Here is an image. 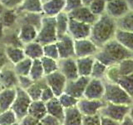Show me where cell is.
<instances>
[{
  "mask_svg": "<svg viewBox=\"0 0 133 125\" xmlns=\"http://www.w3.org/2000/svg\"><path fill=\"white\" fill-rule=\"evenodd\" d=\"M128 116L130 117L131 119L133 121V103L130 106V110H129V113H128Z\"/></svg>",
  "mask_w": 133,
  "mask_h": 125,
  "instance_id": "9f6ffc18",
  "label": "cell"
},
{
  "mask_svg": "<svg viewBox=\"0 0 133 125\" xmlns=\"http://www.w3.org/2000/svg\"><path fill=\"white\" fill-rule=\"evenodd\" d=\"M103 100L106 103L131 105L133 98L131 97L118 83L105 81V93Z\"/></svg>",
  "mask_w": 133,
  "mask_h": 125,
  "instance_id": "3957f363",
  "label": "cell"
},
{
  "mask_svg": "<svg viewBox=\"0 0 133 125\" xmlns=\"http://www.w3.org/2000/svg\"><path fill=\"white\" fill-rule=\"evenodd\" d=\"M32 101L26 90L17 88V95L11 109L14 112L18 120L28 114V108Z\"/></svg>",
  "mask_w": 133,
  "mask_h": 125,
  "instance_id": "5b68a950",
  "label": "cell"
},
{
  "mask_svg": "<svg viewBox=\"0 0 133 125\" xmlns=\"http://www.w3.org/2000/svg\"><path fill=\"white\" fill-rule=\"evenodd\" d=\"M37 125H43V123H42L41 122H39V123H38V124H37Z\"/></svg>",
  "mask_w": 133,
  "mask_h": 125,
  "instance_id": "be15d7a7",
  "label": "cell"
},
{
  "mask_svg": "<svg viewBox=\"0 0 133 125\" xmlns=\"http://www.w3.org/2000/svg\"><path fill=\"white\" fill-rule=\"evenodd\" d=\"M42 65L43 67L45 76L58 70V60L43 56L41 58Z\"/></svg>",
  "mask_w": 133,
  "mask_h": 125,
  "instance_id": "8d00e7d4",
  "label": "cell"
},
{
  "mask_svg": "<svg viewBox=\"0 0 133 125\" xmlns=\"http://www.w3.org/2000/svg\"><path fill=\"white\" fill-rule=\"evenodd\" d=\"M18 121V118L12 109L0 113V125H11Z\"/></svg>",
  "mask_w": 133,
  "mask_h": 125,
  "instance_id": "b9f144b4",
  "label": "cell"
},
{
  "mask_svg": "<svg viewBox=\"0 0 133 125\" xmlns=\"http://www.w3.org/2000/svg\"><path fill=\"white\" fill-rule=\"evenodd\" d=\"M120 76H125L133 73V58H127L116 64Z\"/></svg>",
  "mask_w": 133,
  "mask_h": 125,
  "instance_id": "ab89813d",
  "label": "cell"
},
{
  "mask_svg": "<svg viewBox=\"0 0 133 125\" xmlns=\"http://www.w3.org/2000/svg\"><path fill=\"white\" fill-rule=\"evenodd\" d=\"M23 0H0L3 7L7 10H17Z\"/></svg>",
  "mask_w": 133,
  "mask_h": 125,
  "instance_id": "ee69618b",
  "label": "cell"
},
{
  "mask_svg": "<svg viewBox=\"0 0 133 125\" xmlns=\"http://www.w3.org/2000/svg\"><path fill=\"white\" fill-rule=\"evenodd\" d=\"M75 58L95 57L99 48L90 38L75 40Z\"/></svg>",
  "mask_w": 133,
  "mask_h": 125,
  "instance_id": "52a82bcc",
  "label": "cell"
},
{
  "mask_svg": "<svg viewBox=\"0 0 133 125\" xmlns=\"http://www.w3.org/2000/svg\"><path fill=\"white\" fill-rule=\"evenodd\" d=\"M105 93V81L91 78L86 87L83 98L88 99H103Z\"/></svg>",
  "mask_w": 133,
  "mask_h": 125,
  "instance_id": "7c38bea8",
  "label": "cell"
},
{
  "mask_svg": "<svg viewBox=\"0 0 133 125\" xmlns=\"http://www.w3.org/2000/svg\"><path fill=\"white\" fill-rule=\"evenodd\" d=\"M47 85H48L47 82H46L45 77H44L43 79H41V80L36 81L33 83L26 91L32 101L33 100H40L42 92H43V89Z\"/></svg>",
  "mask_w": 133,
  "mask_h": 125,
  "instance_id": "1f68e13d",
  "label": "cell"
},
{
  "mask_svg": "<svg viewBox=\"0 0 133 125\" xmlns=\"http://www.w3.org/2000/svg\"><path fill=\"white\" fill-rule=\"evenodd\" d=\"M11 125H19V123H18V122H16V123H12V124H11Z\"/></svg>",
  "mask_w": 133,
  "mask_h": 125,
  "instance_id": "91938a15",
  "label": "cell"
},
{
  "mask_svg": "<svg viewBox=\"0 0 133 125\" xmlns=\"http://www.w3.org/2000/svg\"><path fill=\"white\" fill-rule=\"evenodd\" d=\"M65 10V0H49L43 3V14L56 17Z\"/></svg>",
  "mask_w": 133,
  "mask_h": 125,
  "instance_id": "d6986e66",
  "label": "cell"
},
{
  "mask_svg": "<svg viewBox=\"0 0 133 125\" xmlns=\"http://www.w3.org/2000/svg\"><path fill=\"white\" fill-rule=\"evenodd\" d=\"M117 29L116 19L105 14L98 17L96 22L91 25L90 39L100 48L115 39Z\"/></svg>",
  "mask_w": 133,
  "mask_h": 125,
  "instance_id": "6da1fadb",
  "label": "cell"
},
{
  "mask_svg": "<svg viewBox=\"0 0 133 125\" xmlns=\"http://www.w3.org/2000/svg\"><path fill=\"white\" fill-rule=\"evenodd\" d=\"M91 29V25L79 22V21H77L72 18H70L68 34L74 40L90 38Z\"/></svg>",
  "mask_w": 133,
  "mask_h": 125,
  "instance_id": "4fadbf2b",
  "label": "cell"
},
{
  "mask_svg": "<svg viewBox=\"0 0 133 125\" xmlns=\"http://www.w3.org/2000/svg\"><path fill=\"white\" fill-rule=\"evenodd\" d=\"M1 69H2V68H1V67H0V71H1Z\"/></svg>",
  "mask_w": 133,
  "mask_h": 125,
  "instance_id": "e7e4bbea",
  "label": "cell"
},
{
  "mask_svg": "<svg viewBox=\"0 0 133 125\" xmlns=\"http://www.w3.org/2000/svg\"><path fill=\"white\" fill-rule=\"evenodd\" d=\"M60 125H63V124H62H62H60Z\"/></svg>",
  "mask_w": 133,
  "mask_h": 125,
  "instance_id": "03108f58",
  "label": "cell"
},
{
  "mask_svg": "<svg viewBox=\"0 0 133 125\" xmlns=\"http://www.w3.org/2000/svg\"><path fill=\"white\" fill-rule=\"evenodd\" d=\"M116 83H118L131 97L133 98V73L120 77Z\"/></svg>",
  "mask_w": 133,
  "mask_h": 125,
  "instance_id": "74e56055",
  "label": "cell"
},
{
  "mask_svg": "<svg viewBox=\"0 0 133 125\" xmlns=\"http://www.w3.org/2000/svg\"><path fill=\"white\" fill-rule=\"evenodd\" d=\"M130 106L131 105L106 103L104 107L100 111L99 114L101 116L118 121V122H122L128 115L129 110H130Z\"/></svg>",
  "mask_w": 133,
  "mask_h": 125,
  "instance_id": "8992f818",
  "label": "cell"
},
{
  "mask_svg": "<svg viewBox=\"0 0 133 125\" xmlns=\"http://www.w3.org/2000/svg\"><path fill=\"white\" fill-rule=\"evenodd\" d=\"M56 43L59 52V59L75 58V40L69 34L58 37Z\"/></svg>",
  "mask_w": 133,
  "mask_h": 125,
  "instance_id": "5bb4252c",
  "label": "cell"
},
{
  "mask_svg": "<svg viewBox=\"0 0 133 125\" xmlns=\"http://www.w3.org/2000/svg\"><path fill=\"white\" fill-rule=\"evenodd\" d=\"M130 11L126 0H107L106 14L115 19H119Z\"/></svg>",
  "mask_w": 133,
  "mask_h": 125,
  "instance_id": "2e32d148",
  "label": "cell"
},
{
  "mask_svg": "<svg viewBox=\"0 0 133 125\" xmlns=\"http://www.w3.org/2000/svg\"><path fill=\"white\" fill-rule=\"evenodd\" d=\"M45 80L47 82V84L53 91L56 97H59L62 93H63L65 92V88L66 83H68V79L59 70L48 75H46Z\"/></svg>",
  "mask_w": 133,
  "mask_h": 125,
  "instance_id": "30bf717a",
  "label": "cell"
},
{
  "mask_svg": "<svg viewBox=\"0 0 133 125\" xmlns=\"http://www.w3.org/2000/svg\"><path fill=\"white\" fill-rule=\"evenodd\" d=\"M23 50L26 58H30L32 60L41 59L44 56L43 45L36 40L24 44Z\"/></svg>",
  "mask_w": 133,
  "mask_h": 125,
  "instance_id": "44dd1931",
  "label": "cell"
},
{
  "mask_svg": "<svg viewBox=\"0 0 133 125\" xmlns=\"http://www.w3.org/2000/svg\"><path fill=\"white\" fill-rule=\"evenodd\" d=\"M48 114L46 103L42 100H33L28 108V114L39 121Z\"/></svg>",
  "mask_w": 133,
  "mask_h": 125,
  "instance_id": "f1b7e54d",
  "label": "cell"
},
{
  "mask_svg": "<svg viewBox=\"0 0 133 125\" xmlns=\"http://www.w3.org/2000/svg\"><path fill=\"white\" fill-rule=\"evenodd\" d=\"M43 14L38 12H25L20 14L18 18V25L20 23H26L29 25H32L37 29H39L43 21Z\"/></svg>",
  "mask_w": 133,
  "mask_h": 125,
  "instance_id": "4316f807",
  "label": "cell"
},
{
  "mask_svg": "<svg viewBox=\"0 0 133 125\" xmlns=\"http://www.w3.org/2000/svg\"><path fill=\"white\" fill-rule=\"evenodd\" d=\"M2 89H3V88H2L1 84H0V92H1V91H2Z\"/></svg>",
  "mask_w": 133,
  "mask_h": 125,
  "instance_id": "6125c7cd",
  "label": "cell"
},
{
  "mask_svg": "<svg viewBox=\"0 0 133 125\" xmlns=\"http://www.w3.org/2000/svg\"><path fill=\"white\" fill-rule=\"evenodd\" d=\"M47 1H49V0H42V2H43V3H45V2H47Z\"/></svg>",
  "mask_w": 133,
  "mask_h": 125,
  "instance_id": "94428289",
  "label": "cell"
},
{
  "mask_svg": "<svg viewBox=\"0 0 133 125\" xmlns=\"http://www.w3.org/2000/svg\"><path fill=\"white\" fill-rule=\"evenodd\" d=\"M68 14L70 18H72L77 21H79V22L87 23L90 25H92L98 18V17H97L91 12L88 6L85 5L76 8V9L72 10V12H68Z\"/></svg>",
  "mask_w": 133,
  "mask_h": 125,
  "instance_id": "e0dca14e",
  "label": "cell"
},
{
  "mask_svg": "<svg viewBox=\"0 0 133 125\" xmlns=\"http://www.w3.org/2000/svg\"><path fill=\"white\" fill-rule=\"evenodd\" d=\"M38 29L32 25L20 23L18 25V34L20 41L24 45L37 39Z\"/></svg>",
  "mask_w": 133,
  "mask_h": 125,
  "instance_id": "ac0fdd59",
  "label": "cell"
},
{
  "mask_svg": "<svg viewBox=\"0 0 133 125\" xmlns=\"http://www.w3.org/2000/svg\"><path fill=\"white\" fill-rule=\"evenodd\" d=\"M58 100H59L60 103L62 104V106L65 109L69 108H72L77 105L78 103V98L73 97V96L70 95L66 93H62L59 97H57Z\"/></svg>",
  "mask_w": 133,
  "mask_h": 125,
  "instance_id": "60d3db41",
  "label": "cell"
},
{
  "mask_svg": "<svg viewBox=\"0 0 133 125\" xmlns=\"http://www.w3.org/2000/svg\"><path fill=\"white\" fill-rule=\"evenodd\" d=\"M109 67H107L102 62L97 60L95 58V62L92 67V71H91V78L101 79V80H106V76L107 73V69Z\"/></svg>",
  "mask_w": 133,
  "mask_h": 125,
  "instance_id": "d6a6232c",
  "label": "cell"
},
{
  "mask_svg": "<svg viewBox=\"0 0 133 125\" xmlns=\"http://www.w3.org/2000/svg\"><path fill=\"white\" fill-rule=\"evenodd\" d=\"M120 125H133V121L128 115L125 118L122 122L120 123Z\"/></svg>",
  "mask_w": 133,
  "mask_h": 125,
  "instance_id": "f5cc1de1",
  "label": "cell"
},
{
  "mask_svg": "<svg viewBox=\"0 0 133 125\" xmlns=\"http://www.w3.org/2000/svg\"><path fill=\"white\" fill-rule=\"evenodd\" d=\"M83 5L82 0H65V12H70Z\"/></svg>",
  "mask_w": 133,
  "mask_h": 125,
  "instance_id": "bcb514c9",
  "label": "cell"
},
{
  "mask_svg": "<svg viewBox=\"0 0 133 125\" xmlns=\"http://www.w3.org/2000/svg\"><path fill=\"white\" fill-rule=\"evenodd\" d=\"M19 14L17 10H7L0 17V21L5 29H12L18 28Z\"/></svg>",
  "mask_w": 133,
  "mask_h": 125,
  "instance_id": "484cf974",
  "label": "cell"
},
{
  "mask_svg": "<svg viewBox=\"0 0 133 125\" xmlns=\"http://www.w3.org/2000/svg\"><path fill=\"white\" fill-rule=\"evenodd\" d=\"M4 52L8 61L12 64H16L26 58L23 47H17L12 45H4Z\"/></svg>",
  "mask_w": 133,
  "mask_h": 125,
  "instance_id": "603a6c76",
  "label": "cell"
},
{
  "mask_svg": "<svg viewBox=\"0 0 133 125\" xmlns=\"http://www.w3.org/2000/svg\"><path fill=\"white\" fill-rule=\"evenodd\" d=\"M56 19V28L57 37H61L66 34H68V27L70 18L68 12H62L55 17Z\"/></svg>",
  "mask_w": 133,
  "mask_h": 125,
  "instance_id": "f546056e",
  "label": "cell"
},
{
  "mask_svg": "<svg viewBox=\"0 0 133 125\" xmlns=\"http://www.w3.org/2000/svg\"><path fill=\"white\" fill-rule=\"evenodd\" d=\"M133 58V52L126 48L115 39L100 48L95 58L107 67L118 64L127 58Z\"/></svg>",
  "mask_w": 133,
  "mask_h": 125,
  "instance_id": "7a4b0ae2",
  "label": "cell"
},
{
  "mask_svg": "<svg viewBox=\"0 0 133 125\" xmlns=\"http://www.w3.org/2000/svg\"><path fill=\"white\" fill-rule=\"evenodd\" d=\"M106 104L103 99H88L82 98L78 100L77 108L83 116H93L99 114L100 111Z\"/></svg>",
  "mask_w": 133,
  "mask_h": 125,
  "instance_id": "ba28073f",
  "label": "cell"
},
{
  "mask_svg": "<svg viewBox=\"0 0 133 125\" xmlns=\"http://www.w3.org/2000/svg\"><path fill=\"white\" fill-rule=\"evenodd\" d=\"M76 60L79 76L91 78L92 67L95 62V57L76 58Z\"/></svg>",
  "mask_w": 133,
  "mask_h": 125,
  "instance_id": "cb8c5ba5",
  "label": "cell"
},
{
  "mask_svg": "<svg viewBox=\"0 0 133 125\" xmlns=\"http://www.w3.org/2000/svg\"><path fill=\"white\" fill-rule=\"evenodd\" d=\"M40 121L38 119L35 118L34 117H32L31 115H26L23 117V118H21L18 120L19 125H37Z\"/></svg>",
  "mask_w": 133,
  "mask_h": 125,
  "instance_id": "f907efd6",
  "label": "cell"
},
{
  "mask_svg": "<svg viewBox=\"0 0 133 125\" xmlns=\"http://www.w3.org/2000/svg\"><path fill=\"white\" fill-rule=\"evenodd\" d=\"M4 33H5V28H4L3 23L0 21V43H2L3 39L4 37Z\"/></svg>",
  "mask_w": 133,
  "mask_h": 125,
  "instance_id": "db71d44e",
  "label": "cell"
},
{
  "mask_svg": "<svg viewBox=\"0 0 133 125\" xmlns=\"http://www.w3.org/2000/svg\"><path fill=\"white\" fill-rule=\"evenodd\" d=\"M115 39L128 50L133 52V32L117 29Z\"/></svg>",
  "mask_w": 133,
  "mask_h": 125,
  "instance_id": "4dcf8cb0",
  "label": "cell"
},
{
  "mask_svg": "<svg viewBox=\"0 0 133 125\" xmlns=\"http://www.w3.org/2000/svg\"><path fill=\"white\" fill-rule=\"evenodd\" d=\"M44 56L53 58V59L59 60V52L56 43H52L43 45Z\"/></svg>",
  "mask_w": 133,
  "mask_h": 125,
  "instance_id": "7bdbcfd3",
  "label": "cell"
},
{
  "mask_svg": "<svg viewBox=\"0 0 133 125\" xmlns=\"http://www.w3.org/2000/svg\"><path fill=\"white\" fill-rule=\"evenodd\" d=\"M32 60L28 58H25L22 61L14 65V68L18 76H27L30 73Z\"/></svg>",
  "mask_w": 133,
  "mask_h": 125,
  "instance_id": "e575fe53",
  "label": "cell"
},
{
  "mask_svg": "<svg viewBox=\"0 0 133 125\" xmlns=\"http://www.w3.org/2000/svg\"><path fill=\"white\" fill-rule=\"evenodd\" d=\"M101 122H102V125H120L121 123L118 122V121H116L103 116H101Z\"/></svg>",
  "mask_w": 133,
  "mask_h": 125,
  "instance_id": "816d5d0a",
  "label": "cell"
},
{
  "mask_svg": "<svg viewBox=\"0 0 133 125\" xmlns=\"http://www.w3.org/2000/svg\"><path fill=\"white\" fill-rule=\"evenodd\" d=\"M46 106H47L48 114L56 117L62 123V121H63L64 118L65 108L62 106V104L60 103L57 97H55L52 100L46 103Z\"/></svg>",
  "mask_w": 133,
  "mask_h": 125,
  "instance_id": "83f0119b",
  "label": "cell"
},
{
  "mask_svg": "<svg viewBox=\"0 0 133 125\" xmlns=\"http://www.w3.org/2000/svg\"><path fill=\"white\" fill-rule=\"evenodd\" d=\"M0 84L3 89H16L18 86V75L14 68V64L8 63L0 71Z\"/></svg>",
  "mask_w": 133,
  "mask_h": 125,
  "instance_id": "9c48e42d",
  "label": "cell"
},
{
  "mask_svg": "<svg viewBox=\"0 0 133 125\" xmlns=\"http://www.w3.org/2000/svg\"><path fill=\"white\" fill-rule=\"evenodd\" d=\"M55 97H56V96H55V94H54L52 89L48 85H47L43 89V92H42V95H41V99L40 100L43 101L44 103H47V102L50 101V100H52V98H54Z\"/></svg>",
  "mask_w": 133,
  "mask_h": 125,
  "instance_id": "681fc988",
  "label": "cell"
},
{
  "mask_svg": "<svg viewBox=\"0 0 133 125\" xmlns=\"http://www.w3.org/2000/svg\"><path fill=\"white\" fill-rule=\"evenodd\" d=\"M57 38L55 17H48L43 15L36 41L43 45H46L56 43Z\"/></svg>",
  "mask_w": 133,
  "mask_h": 125,
  "instance_id": "277c9868",
  "label": "cell"
},
{
  "mask_svg": "<svg viewBox=\"0 0 133 125\" xmlns=\"http://www.w3.org/2000/svg\"><path fill=\"white\" fill-rule=\"evenodd\" d=\"M58 70L69 80H74L79 77L76 58H62L58 60Z\"/></svg>",
  "mask_w": 133,
  "mask_h": 125,
  "instance_id": "9a60e30c",
  "label": "cell"
},
{
  "mask_svg": "<svg viewBox=\"0 0 133 125\" xmlns=\"http://www.w3.org/2000/svg\"><path fill=\"white\" fill-rule=\"evenodd\" d=\"M107 2V0H93L88 7L93 14L97 17H100L106 14Z\"/></svg>",
  "mask_w": 133,
  "mask_h": 125,
  "instance_id": "f35d334b",
  "label": "cell"
},
{
  "mask_svg": "<svg viewBox=\"0 0 133 125\" xmlns=\"http://www.w3.org/2000/svg\"><path fill=\"white\" fill-rule=\"evenodd\" d=\"M82 125H102L101 115L96 114L93 116H83Z\"/></svg>",
  "mask_w": 133,
  "mask_h": 125,
  "instance_id": "f6af8a7d",
  "label": "cell"
},
{
  "mask_svg": "<svg viewBox=\"0 0 133 125\" xmlns=\"http://www.w3.org/2000/svg\"><path fill=\"white\" fill-rule=\"evenodd\" d=\"M4 11H5V8H4L3 7V5L1 4V3H0V17L2 16V14L4 12Z\"/></svg>",
  "mask_w": 133,
  "mask_h": 125,
  "instance_id": "680465c9",
  "label": "cell"
},
{
  "mask_svg": "<svg viewBox=\"0 0 133 125\" xmlns=\"http://www.w3.org/2000/svg\"><path fill=\"white\" fill-rule=\"evenodd\" d=\"M118 29L133 32V11H129L121 18L116 20Z\"/></svg>",
  "mask_w": 133,
  "mask_h": 125,
  "instance_id": "d590c367",
  "label": "cell"
},
{
  "mask_svg": "<svg viewBox=\"0 0 133 125\" xmlns=\"http://www.w3.org/2000/svg\"><path fill=\"white\" fill-rule=\"evenodd\" d=\"M93 0H82V3H83V5H85V6H88L89 4L92 2Z\"/></svg>",
  "mask_w": 133,
  "mask_h": 125,
  "instance_id": "6f0895ef",
  "label": "cell"
},
{
  "mask_svg": "<svg viewBox=\"0 0 133 125\" xmlns=\"http://www.w3.org/2000/svg\"><path fill=\"white\" fill-rule=\"evenodd\" d=\"M90 77H82L79 76L74 80H69L66 83L65 88V92L73 97L80 99L83 98L86 87L90 80Z\"/></svg>",
  "mask_w": 133,
  "mask_h": 125,
  "instance_id": "8fae6325",
  "label": "cell"
},
{
  "mask_svg": "<svg viewBox=\"0 0 133 125\" xmlns=\"http://www.w3.org/2000/svg\"><path fill=\"white\" fill-rule=\"evenodd\" d=\"M40 122L43 125H60L62 124L61 121L49 114H46L43 118L40 120Z\"/></svg>",
  "mask_w": 133,
  "mask_h": 125,
  "instance_id": "c3c4849f",
  "label": "cell"
},
{
  "mask_svg": "<svg viewBox=\"0 0 133 125\" xmlns=\"http://www.w3.org/2000/svg\"><path fill=\"white\" fill-rule=\"evenodd\" d=\"M17 95L16 89H3L0 92V113L11 109Z\"/></svg>",
  "mask_w": 133,
  "mask_h": 125,
  "instance_id": "ffe728a7",
  "label": "cell"
},
{
  "mask_svg": "<svg viewBox=\"0 0 133 125\" xmlns=\"http://www.w3.org/2000/svg\"><path fill=\"white\" fill-rule=\"evenodd\" d=\"M83 115L77 106L65 109L64 118L62 121L63 125H82Z\"/></svg>",
  "mask_w": 133,
  "mask_h": 125,
  "instance_id": "7402d4cb",
  "label": "cell"
},
{
  "mask_svg": "<svg viewBox=\"0 0 133 125\" xmlns=\"http://www.w3.org/2000/svg\"><path fill=\"white\" fill-rule=\"evenodd\" d=\"M127 3V6L129 8V10L133 11V0H126Z\"/></svg>",
  "mask_w": 133,
  "mask_h": 125,
  "instance_id": "11a10c76",
  "label": "cell"
},
{
  "mask_svg": "<svg viewBox=\"0 0 133 125\" xmlns=\"http://www.w3.org/2000/svg\"><path fill=\"white\" fill-rule=\"evenodd\" d=\"M43 3L42 0H23L21 6L17 9V12L18 14L25 12L43 14Z\"/></svg>",
  "mask_w": 133,
  "mask_h": 125,
  "instance_id": "d4e9b609",
  "label": "cell"
},
{
  "mask_svg": "<svg viewBox=\"0 0 133 125\" xmlns=\"http://www.w3.org/2000/svg\"><path fill=\"white\" fill-rule=\"evenodd\" d=\"M29 76L34 82L41 80L45 77L43 67L42 65L41 59L32 60V64L31 67Z\"/></svg>",
  "mask_w": 133,
  "mask_h": 125,
  "instance_id": "836d02e7",
  "label": "cell"
},
{
  "mask_svg": "<svg viewBox=\"0 0 133 125\" xmlns=\"http://www.w3.org/2000/svg\"><path fill=\"white\" fill-rule=\"evenodd\" d=\"M33 83H34V81L30 78L29 75H27V76H18V88H20V89H23L24 90H27Z\"/></svg>",
  "mask_w": 133,
  "mask_h": 125,
  "instance_id": "7dc6e473",
  "label": "cell"
}]
</instances>
